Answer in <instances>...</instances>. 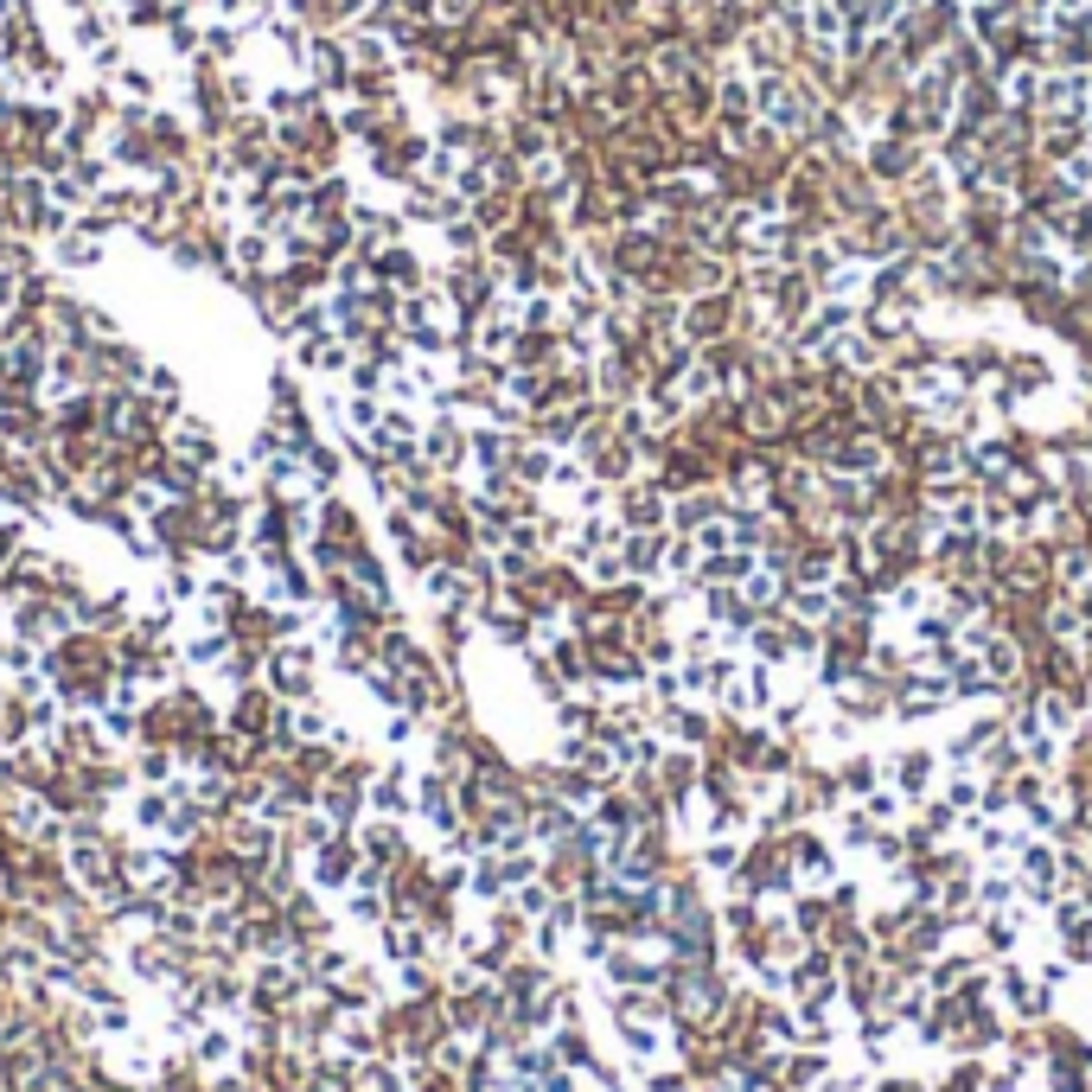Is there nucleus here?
<instances>
[{
    "mask_svg": "<svg viewBox=\"0 0 1092 1092\" xmlns=\"http://www.w3.org/2000/svg\"><path fill=\"white\" fill-rule=\"evenodd\" d=\"M167 447H173V460H186V466H192V460L212 466V460H218V441H212V429H204V422H179V429H167Z\"/></svg>",
    "mask_w": 1092,
    "mask_h": 1092,
    "instance_id": "f257e3e1",
    "label": "nucleus"
},
{
    "mask_svg": "<svg viewBox=\"0 0 1092 1092\" xmlns=\"http://www.w3.org/2000/svg\"><path fill=\"white\" fill-rule=\"evenodd\" d=\"M65 613H71L65 601H26L20 607V633L26 639H58L65 633Z\"/></svg>",
    "mask_w": 1092,
    "mask_h": 1092,
    "instance_id": "f03ea898",
    "label": "nucleus"
},
{
    "mask_svg": "<svg viewBox=\"0 0 1092 1092\" xmlns=\"http://www.w3.org/2000/svg\"><path fill=\"white\" fill-rule=\"evenodd\" d=\"M58 256H65V263H96L102 249H96L90 237H65V243H58Z\"/></svg>",
    "mask_w": 1092,
    "mask_h": 1092,
    "instance_id": "7ed1b4c3",
    "label": "nucleus"
}]
</instances>
